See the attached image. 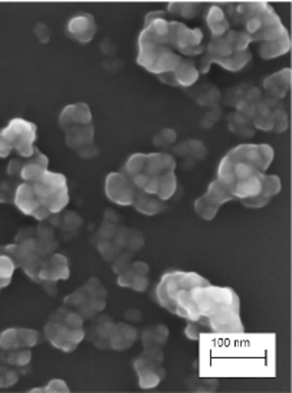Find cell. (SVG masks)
<instances>
[{"instance_id":"6da1fadb","label":"cell","mask_w":292,"mask_h":393,"mask_svg":"<svg viewBox=\"0 0 292 393\" xmlns=\"http://www.w3.org/2000/svg\"><path fill=\"white\" fill-rule=\"evenodd\" d=\"M157 302L177 317L216 335L245 333L241 300L231 287H219L197 272H166L156 287Z\"/></svg>"},{"instance_id":"7a4b0ae2","label":"cell","mask_w":292,"mask_h":393,"mask_svg":"<svg viewBox=\"0 0 292 393\" xmlns=\"http://www.w3.org/2000/svg\"><path fill=\"white\" fill-rule=\"evenodd\" d=\"M273 160V148L269 144H241L229 150L217 168V180L235 198L246 200L255 198L264 176Z\"/></svg>"},{"instance_id":"3957f363","label":"cell","mask_w":292,"mask_h":393,"mask_svg":"<svg viewBox=\"0 0 292 393\" xmlns=\"http://www.w3.org/2000/svg\"><path fill=\"white\" fill-rule=\"evenodd\" d=\"M222 8L229 11L232 22L242 26L241 31L245 32L252 42H259V46L289 38L288 29L268 4L226 5Z\"/></svg>"},{"instance_id":"277c9868","label":"cell","mask_w":292,"mask_h":393,"mask_svg":"<svg viewBox=\"0 0 292 393\" xmlns=\"http://www.w3.org/2000/svg\"><path fill=\"white\" fill-rule=\"evenodd\" d=\"M124 173L130 176L138 190L156 195L162 179L176 172V159L169 153H135L128 157Z\"/></svg>"},{"instance_id":"5b68a950","label":"cell","mask_w":292,"mask_h":393,"mask_svg":"<svg viewBox=\"0 0 292 393\" xmlns=\"http://www.w3.org/2000/svg\"><path fill=\"white\" fill-rule=\"evenodd\" d=\"M84 322L78 312L63 305L52 314L45 325L43 335L55 349L71 353L87 337Z\"/></svg>"},{"instance_id":"8992f818","label":"cell","mask_w":292,"mask_h":393,"mask_svg":"<svg viewBox=\"0 0 292 393\" xmlns=\"http://www.w3.org/2000/svg\"><path fill=\"white\" fill-rule=\"evenodd\" d=\"M63 305L78 312L84 320L94 319L107 307V290L98 278L91 277L83 287L65 297Z\"/></svg>"},{"instance_id":"52a82bcc","label":"cell","mask_w":292,"mask_h":393,"mask_svg":"<svg viewBox=\"0 0 292 393\" xmlns=\"http://www.w3.org/2000/svg\"><path fill=\"white\" fill-rule=\"evenodd\" d=\"M33 192L51 216L61 213L69 205V189L65 175L58 172H51L49 169L42 175L41 179L31 183Z\"/></svg>"},{"instance_id":"ba28073f","label":"cell","mask_w":292,"mask_h":393,"mask_svg":"<svg viewBox=\"0 0 292 393\" xmlns=\"http://www.w3.org/2000/svg\"><path fill=\"white\" fill-rule=\"evenodd\" d=\"M251 44L252 41L245 32L235 31V29H229L222 36L212 38L204 48V55L200 59L199 72H203V73L207 72L214 59H224V58H229L232 55L249 51L248 46Z\"/></svg>"},{"instance_id":"9c48e42d","label":"cell","mask_w":292,"mask_h":393,"mask_svg":"<svg viewBox=\"0 0 292 393\" xmlns=\"http://www.w3.org/2000/svg\"><path fill=\"white\" fill-rule=\"evenodd\" d=\"M163 362V349H144L134 360V370L141 389H155L165 380L166 369Z\"/></svg>"},{"instance_id":"30bf717a","label":"cell","mask_w":292,"mask_h":393,"mask_svg":"<svg viewBox=\"0 0 292 393\" xmlns=\"http://www.w3.org/2000/svg\"><path fill=\"white\" fill-rule=\"evenodd\" d=\"M2 136L8 140L12 150L19 154L22 159H29L35 153V143L38 140V127L36 124L24 120V118H14L9 124L0 131Z\"/></svg>"},{"instance_id":"8fae6325","label":"cell","mask_w":292,"mask_h":393,"mask_svg":"<svg viewBox=\"0 0 292 393\" xmlns=\"http://www.w3.org/2000/svg\"><path fill=\"white\" fill-rule=\"evenodd\" d=\"M167 45L177 53L186 56H196L204 53L203 32L199 28H189L180 22H169V31L166 36Z\"/></svg>"},{"instance_id":"7c38bea8","label":"cell","mask_w":292,"mask_h":393,"mask_svg":"<svg viewBox=\"0 0 292 393\" xmlns=\"http://www.w3.org/2000/svg\"><path fill=\"white\" fill-rule=\"evenodd\" d=\"M231 200H235L232 193L221 182L214 179L207 186V190L204 192V195H202L194 200V212L203 220H213L219 209Z\"/></svg>"},{"instance_id":"4fadbf2b","label":"cell","mask_w":292,"mask_h":393,"mask_svg":"<svg viewBox=\"0 0 292 393\" xmlns=\"http://www.w3.org/2000/svg\"><path fill=\"white\" fill-rule=\"evenodd\" d=\"M71 275L69 261L65 255L59 252H53L48 258L43 260L39 271H38V284L42 285L46 292H56V282L66 281Z\"/></svg>"},{"instance_id":"5bb4252c","label":"cell","mask_w":292,"mask_h":393,"mask_svg":"<svg viewBox=\"0 0 292 393\" xmlns=\"http://www.w3.org/2000/svg\"><path fill=\"white\" fill-rule=\"evenodd\" d=\"M107 198L120 206H132L137 196V186L124 172H113L105 179L104 186Z\"/></svg>"},{"instance_id":"9a60e30c","label":"cell","mask_w":292,"mask_h":393,"mask_svg":"<svg viewBox=\"0 0 292 393\" xmlns=\"http://www.w3.org/2000/svg\"><path fill=\"white\" fill-rule=\"evenodd\" d=\"M120 287L130 288L135 292H144L150 285V267L147 262H130L117 278Z\"/></svg>"},{"instance_id":"2e32d148","label":"cell","mask_w":292,"mask_h":393,"mask_svg":"<svg viewBox=\"0 0 292 393\" xmlns=\"http://www.w3.org/2000/svg\"><path fill=\"white\" fill-rule=\"evenodd\" d=\"M14 203L15 206L25 215L35 218L36 220H46L51 218V213L42 208V205L39 203L33 188L31 186V183L22 182L18 185L16 192H15V198H14Z\"/></svg>"},{"instance_id":"e0dca14e","label":"cell","mask_w":292,"mask_h":393,"mask_svg":"<svg viewBox=\"0 0 292 393\" xmlns=\"http://www.w3.org/2000/svg\"><path fill=\"white\" fill-rule=\"evenodd\" d=\"M200 76L199 68L196 62L190 58H182L176 69L170 73L160 75L159 80L165 84L173 86V87H192L193 84L197 83Z\"/></svg>"},{"instance_id":"ac0fdd59","label":"cell","mask_w":292,"mask_h":393,"mask_svg":"<svg viewBox=\"0 0 292 393\" xmlns=\"http://www.w3.org/2000/svg\"><path fill=\"white\" fill-rule=\"evenodd\" d=\"M39 343V333L32 329H6L0 333V347L5 350L32 349Z\"/></svg>"},{"instance_id":"d6986e66","label":"cell","mask_w":292,"mask_h":393,"mask_svg":"<svg viewBox=\"0 0 292 393\" xmlns=\"http://www.w3.org/2000/svg\"><path fill=\"white\" fill-rule=\"evenodd\" d=\"M66 32L69 38L75 39L80 44H88L97 34V24L90 14H77L69 18L66 24Z\"/></svg>"},{"instance_id":"ffe728a7","label":"cell","mask_w":292,"mask_h":393,"mask_svg":"<svg viewBox=\"0 0 292 393\" xmlns=\"http://www.w3.org/2000/svg\"><path fill=\"white\" fill-rule=\"evenodd\" d=\"M59 127L66 131L72 127H78V126H88L93 124V113L91 108L87 103H74L66 106L59 117H58Z\"/></svg>"},{"instance_id":"44dd1931","label":"cell","mask_w":292,"mask_h":393,"mask_svg":"<svg viewBox=\"0 0 292 393\" xmlns=\"http://www.w3.org/2000/svg\"><path fill=\"white\" fill-rule=\"evenodd\" d=\"M281 189H282V182H281L279 176L265 175L261 192L252 199L242 200V205L249 209H261V208L266 206L273 199V196H276L281 192Z\"/></svg>"},{"instance_id":"7402d4cb","label":"cell","mask_w":292,"mask_h":393,"mask_svg":"<svg viewBox=\"0 0 292 393\" xmlns=\"http://www.w3.org/2000/svg\"><path fill=\"white\" fill-rule=\"evenodd\" d=\"M138 340V330L127 323H115L113 333L110 336L108 342V349L117 350V352H124Z\"/></svg>"},{"instance_id":"603a6c76","label":"cell","mask_w":292,"mask_h":393,"mask_svg":"<svg viewBox=\"0 0 292 393\" xmlns=\"http://www.w3.org/2000/svg\"><path fill=\"white\" fill-rule=\"evenodd\" d=\"M264 88L273 98H283L291 90V68H283L264 80Z\"/></svg>"},{"instance_id":"cb8c5ba5","label":"cell","mask_w":292,"mask_h":393,"mask_svg":"<svg viewBox=\"0 0 292 393\" xmlns=\"http://www.w3.org/2000/svg\"><path fill=\"white\" fill-rule=\"evenodd\" d=\"M115 323L108 316L97 317L95 323L91 326V329L87 332V336L90 340L98 347V349H108L110 336L113 333Z\"/></svg>"},{"instance_id":"d4e9b609","label":"cell","mask_w":292,"mask_h":393,"mask_svg":"<svg viewBox=\"0 0 292 393\" xmlns=\"http://www.w3.org/2000/svg\"><path fill=\"white\" fill-rule=\"evenodd\" d=\"M206 22L212 38L222 36L231 29V22L222 6L212 5L206 14Z\"/></svg>"},{"instance_id":"484cf974","label":"cell","mask_w":292,"mask_h":393,"mask_svg":"<svg viewBox=\"0 0 292 393\" xmlns=\"http://www.w3.org/2000/svg\"><path fill=\"white\" fill-rule=\"evenodd\" d=\"M132 206L142 215L155 216L166 209V202L159 199L156 195H150V193H145L142 190H138Z\"/></svg>"},{"instance_id":"4316f807","label":"cell","mask_w":292,"mask_h":393,"mask_svg":"<svg viewBox=\"0 0 292 393\" xmlns=\"http://www.w3.org/2000/svg\"><path fill=\"white\" fill-rule=\"evenodd\" d=\"M170 332L166 326L157 325L145 329L141 335V343L144 349H163L167 343Z\"/></svg>"},{"instance_id":"83f0119b","label":"cell","mask_w":292,"mask_h":393,"mask_svg":"<svg viewBox=\"0 0 292 393\" xmlns=\"http://www.w3.org/2000/svg\"><path fill=\"white\" fill-rule=\"evenodd\" d=\"M32 360V349H16L5 350L0 347V362L11 364L14 367H25Z\"/></svg>"},{"instance_id":"f1b7e54d","label":"cell","mask_w":292,"mask_h":393,"mask_svg":"<svg viewBox=\"0 0 292 393\" xmlns=\"http://www.w3.org/2000/svg\"><path fill=\"white\" fill-rule=\"evenodd\" d=\"M254 127L262 131H272L273 130V110L265 103H258L255 111L251 117Z\"/></svg>"},{"instance_id":"f546056e","label":"cell","mask_w":292,"mask_h":393,"mask_svg":"<svg viewBox=\"0 0 292 393\" xmlns=\"http://www.w3.org/2000/svg\"><path fill=\"white\" fill-rule=\"evenodd\" d=\"M18 265L8 254L6 247H0V287L5 288L11 284Z\"/></svg>"},{"instance_id":"4dcf8cb0","label":"cell","mask_w":292,"mask_h":393,"mask_svg":"<svg viewBox=\"0 0 292 393\" xmlns=\"http://www.w3.org/2000/svg\"><path fill=\"white\" fill-rule=\"evenodd\" d=\"M176 190H177V178H176V172H173V173L166 175V176L162 179L156 196H157L159 199L167 202L170 198L174 196Z\"/></svg>"},{"instance_id":"1f68e13d","label":"cell","mask_w":292,"mask_h":393,"mask_svg":"<svg viewBox=\"0 0 292 393\" xmlns=\"http://www.w3.org/2000/svg\"><path fill=\"white\" fill-rule=\"evenodd\" d=\"M19 382V372L6 363H0V387H11Z\"/></svg>"},{"instance_id":"d6a6232c","label":"cell","mask_w":292,"mask_h":393,"mask_svg":"<svg viewBox=\"0 0 292 393\" xmlns=\"http://www.w3.org/2000/svg\"><path fill=\"white\" fill-rule=\"evenodd\" d=\"M202 6L200 5H196V4H170L167 6V11L172 14V15H177V16H182V18H187V19H192L197 15L199 9Z\"/></svg>"},{"instance_id":"836d02e7","label":"cell","mask_w":292,"mask_h":393,"mask_svg":"<svg viewBox=\"0 0 292 393\" xmlns=\"http://www.w3.org/2000/svg\"><path fill=\"white\" fill-rule=\"evenodd\" d=\"M31 392H48V393H62L69 392V386L62 379H52L45 387H33Z\"/></svg>"},{"instance_id":"e575fe53","label":"cell","mask_w":292,"mask_h":393,"mask_svg":"<svg viewBox=\"0 0 292 393\" xmlns=\"http://www.w3.org/2000/svg\"><path fill=\"white\" fill-rule=\"evenodd\" d=\"M286 128H288V116H286V113L281 108L273 110V130L282 133Z\"/></svg>"},{"instance_id":"d590c367","label":"cell","mask_w":292,"mask_h":393,"mask_svg":"<svg viewBox=\"0 0 292 393\" xmlns=\"http://www.w3.org/2000/svg\"><path fill=\"white\" fill-rule=\"evenodd\" d=\"M16 188H18V185L12 186V183H8V182L0 183V202H2V203L14 202Z\"/></svg>"},{"instance_id":"8d00e7d4","label":"cell","mask_w":292,"mask_h":393,"mask_svg":"<svg viewBox=\"0 0 292 393\" xmlns=\"http://www.w3.org/2000/svg\"><path fill=\"white\" fill-rule=\"evenodd\" d=\"M204 332H207V330H206L203 326H200L199 323H196V322H187L186 329H184V335H186V337L190 339V340H199L200 336H202Z\"/></svg>"},{"instance_id":"74e56055","label":"cell","mask_w":292,"mask_h":393,"mask_svg":"<svg viewBox=\"0 0 292 393\" xmlns=\"http://www.w3.org/2000/svg\"><path fill=\"white\" fill-rule=\"evenodd\" d=\"M36 38L42 42V44H46L51 41V36H52V31L49 26H46L45 24H38L33 29Z\"/></svg>"},{"instance_id":"f35d334b","label":"cell","mask_w":292,"mask_h":393,"mask_svg":"<svg viewBox=\"0 0 292 393\" xmlns=\"http://www.w3.org/2000/svg\"><path fill=\"white\" fill-rule=\"evenodd\" d=\"M12 147L11 144L8 143V140L2 136V133H0V159H5V157L11 155L12 153Z\"/></svg>"},{"instance_id":"ab89813d","label":"cell","mask_w":292,"mask_h":393,"mask_svg":"<svg viewBox=\"0 0 292 393\" xmlns=\"http://www.w3.org/2000/svg\"><path fill=\"white\" fill-rule=\"evenodd\" d=\"M0 291H2V287H0Z\"/></svg>"}]
</instances>
